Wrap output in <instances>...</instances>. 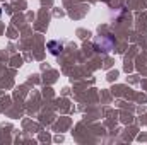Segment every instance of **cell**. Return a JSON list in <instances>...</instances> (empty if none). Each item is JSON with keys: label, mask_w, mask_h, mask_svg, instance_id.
<instances>
[{"label": "cell", "mask_w": 147, "mask_h": 145, "mask_svg": "<svg viewBox=\"0 0 147 145\" xmlns=\"http://www.w3.org/2000/svg\"><path fill=\"white\" fill-rule=\"evenodd\" d=\"M96 48H98V51H110L111 48H113V39H111L110 36L103 38V39H101V44L96 43Z\"/></svg>", "instance_id": "obj_1"}, {"label": "cell", "mask_w": 147, "mask_h": 145, "mask_svg": "<svg viewBox=\"0 0 147 145\" xmlns=\"http://www.w3.org/2000/svg\"><path fill=\"white\" fill-rule=\"evenodd\" d=\"M48 50H50L51 55H60V51H62V44L57 43V41H50V43H48Z\"/></svg>", "instance_id": "obj_2"}]
</instances>
